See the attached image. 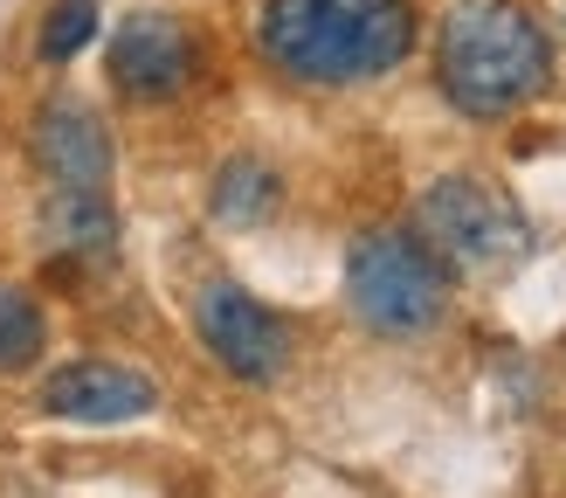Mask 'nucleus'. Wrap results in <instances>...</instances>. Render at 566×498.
<instances>
[{
    "label": "nucleus",
    "instance_id": "nucleus-1",
    "mask_svg": "<svg viewBox=\"0 0 566 498\" xmlns=\"http://www.w3.org/2000/svg\"><path fill=\"white\" fill-rule=\"evenodd\" d=\"M256 49L276 76L311 91L374 83L408 63L415 0H263Z\"/></svg>",
    "mask_w": 566,
    "mask_h": 498
},
{
    "label": "nucleus",
    "instance_id": "nucleus-2",
    "mask_svg": "<svg viewBox=\"0 0 566 498\" xmlns=\"http://www.w3.org/2000/svg\"><path fill=\"white\" fill-rule=\"evenodd\" d=\"M436 83L463 118H512L553 83V35L518 0H457L436 28Z\"/></svg>",
    "mask_w": 566,
    "mask_h": 498
},
{
    "label": "nucleus",
    "instance_id": "nucleus-3",
    "mask_svg": "<svg viewBox=\"0 0 566 498\" xmlns=\"http://www.w3.org/2000/svg\"><path fill=\"white\" fill-rule=\"evenodd\" d=\"M346 304L387 340L436 332L449 312V263L421 242V229H366L346 257Z\"/></svg>",
    "mask_w": 566,
    "mask_h": 498
},
{
    "label": "nucleus",
    "instance_id": "nucleus-4",
    "mask_svg": "<svg viewBox=\"0 0 566 498\" xmlns=\"http://www.w3.org/2000/svg\"><path fill=\"white\" fill-rule=\"evenodd\" d=\"M421 242L457 270H504L532 249V221L497 180L442 174L421 194Z\"/></svg>",
    "mask_w": 566,
    "mask_h": 498
},
{
    "label": "nucleus",
    "instance_id": "nucleus-5",
    "mask_svg": "<svg viewBox=\"0 0 566 498\" xmlns=\"http://www.w3.org/2000/svg\"><path fill=\"white\" fill-rule=\"evenodd\" d=\"M193 325H201L208 353L235 381H276L291 367V325H283L263 298H249L242 284H208L193 298Z\"/></svg>",
    "mask_w": 566,
    "mask_h": 498
},
{
    "label": "nucleus",
    "instance_id": "nucleus-6",
    "mask_svg": "<svg viewBox=\"0 0 566 498\" xmlns=\"http://www.w3.org/2000/svg\"><path fill=\"white\" fill-rule=\"evenodd\" d=\"M104 63L132 104H174L193 83V70H201V49H193L187 21H174V14H132V21H118Z\"/></svg>",
    "mask_w": 566,
    "mask_h": 498
},
{
    "label": "nucleus",
    "instance_id": "nucleus-7",
    "mask_svg": "<svg viewBox=\"0 0 566 498\" xmlns=\"http://www.w3.org/2000/svg\"><path fill=\"white\" fill-rule=\"evenodd\" d=\"M159 402V387L125 367V360H70L42 381V408L55 423H83V429H111V423H132Z\"/></svg>",
    "mask_w": 566,
    "mask_h": 498
},
{
    "label": "nucleus",
    "instance_id": "nucleus-8",
    "mask_svg": "<svg viewBox=\"0 0 566 498\" xmlns=\"http://www.w3.org/2000/svg\"><path fill=\"white\" fill-rule=\"evenodd\" d=\"M35 166L55 187H111V132L83 104H49L35 118Z\"/></svg>",
    "mask_w": 566,
    "mask_h": 498
},
{
    "label": "nucleus",
    "instance_id": "nucleus-9",
    "mask_svg": "<svg viewBox=\"0 0 566 498\" xmlns=\"http://www.w3.org/2000/svg\"><path fill=\"white\" fill-rule=\"evenodd\" d=\"M49 242H55V257H111V242H118V215H111L104 187H55Z\"/></svg>",
    "mask_w": 566,
    "mask_h": 498
},
{
    "label": "nucleus",
    "instance_id": "nucleus-10",
    "mask_svg": "<svg viewBox=\"0 0 566 498\" xmlns=\"http://www.w3.org/2000/svg\"><path fill=\"white\" fill-rule=\"evenodd\" d=\"M276 201H283V180L270 174L263 159H229L214 174V194H208V208H214V221H229V229H256V221H270L276 215Z\"/></svg>",
    "mask_w": 566,
    "mask_h": 498
},
{
    "label": "nucleus",
    "instance_id": "nucleus-11",
    "mask_svg": "<svg viewBox=\"0 0 566 498\" xmlns=\"http://www.w3.org/2000/svg\"><path fill=\"white\" fill-rule=\"evenodd\" d=\"M49 346V319L21 284H0V374H28Z\"/></svg>",
    "mask_w": 566,
    "mask_h": 498
},
{
    "label": "nucleus",
    "instance_id": "nucleus-12",
    "mask_svg": "<svg viewBox=\"0 0 566 498\" xmlns=\"http://www.w3.org/2000/svg\"><path fill=\"white\" fill-rule=\"evenodd\" d=\"M91 35H97V0H55V8L42 14V55H49V63L83 55Z\"/></svg>",
    "mask_w": 566,
    "mask_h": 498
}]
</instances>
